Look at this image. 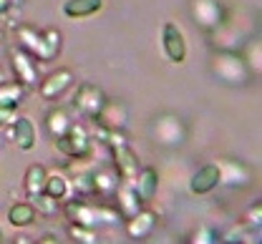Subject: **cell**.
<instances>
[{
  "label": "cell",
  "mask_w": 262,
  "mask_h": 244,
  "mask_svg": "<svg viewBox=\"0 0 262 244\" xmlns=\"http://www.w3.org/2000/svg\"><path fill=\"white\" fill-rule=\"evenodd\" d=\"M31 204L35 214H43V216H53L56 211H58V199H53L51 194H46V191H38V194H31Z\"/></svg>",
  "instance_id": "cell-25"
},
{
  "label": "cell",
  "mask_w": 262,
  "mask_h": 244,
  "mask_svg": "<svg viewBox=\"0 0 262 244\" xmlns=\"http://www.w3.org/2000/svg\"><path fill=\"white\" fill-rule=\"evenodd\" d=\"M225 242H247V244H257L260 242V227H237V229H232L227 234V239Z\"/></svg>",
  "instance_id": "cell-28"
},
{
  "label": "cell",
  "mask_w": 262,
  "mask_h": 244,
  "mask_svg": "<svg viewBox=\"0 0 262 244\" xmlns=\"http://www.w3.org/2000/svg\"><path fill=\"white\" fill-rule=\"evenodd\" d=\"M73 191L78 194V197H94L96 194V181H94V172H89V174H76L73 176Z\"/></svg>",
  "instance_id": "cell-29"
},
{
  "label": "cell",
  "mask_w": 262,
  "mask_h": 244,
  "mask_svg": "<svg viewBox=\"0 0 262 244\" xmlns=\"http://www.w3.org/2000/svg\"><path fill=\"white\" fill-rule=\"evenodd\" d=\"M43 191L51 194L53 199H63L66 194L71 191V184H68V179L61 176V174H48L46 176V186H43Z\"/></svg>",
  "instance_id": "cell-26"
},
{
  "label": "cell",
  "mask_w": 262,
  "mask_h": 244,
  "mask_svg": "<svg viewBox=\"0 0 262 244\" xmlns=\"http://www.w3.org/2000/svg\"><path fill=\"white\" fill-rule=\"evenodd\" d=\"M38 242H43V244H51V242H58V239H56V234H43V237H40Z\"/></svg>",
  "instance_id": "cell-34"
},
{
  "label": "cell",
  "mask_w": 262,
  "mask_h": 244,
  "mask_svg": "<svg viewBox=\"0 0 262 244\" xmlns=\"http://www.w3.org/2000/svg\"><path fill=\"white\" fill-rule=\"evenodd\" d=\"M94 121H96L98 126H103V129H111V131H126L129 108L121 104V101H108V99H106Z\"/></svg>",
  "instance_id": "cell-8"
},
{
  "label": "cell",
  "mask_w": 262,
  "mask_h": 244,
  "mask_svg": "<svg viewBox=\"0 0 262 244\" xmlns=\"http://www.w3.org/2000/svg\"><path fill=\"white\" fill-rule=\"evenodd\" d=\"M61 48H63V33L58 28H46V31H40V48H38L35 61L48 63V61L58 58Z\"/></svg>",
  "instance_id": "cell-15"
},
{
  "label": "cell",
  "mask_w": 262,
  "mask_h": 244,
  "mask_svg": "<svg viewBox=\"0 0 262 244\" xmlns=\"http://www.w3.org/2000/svg\"><path fill=\"white\" fill-rule=\"evenodd\" d=\"M10 66L15 81H20L23 86H33L38 81V68H35V58L26 48H10Z\"/></svg>",
  "instance_id": "cell-9"
},
{
  "label": "cell",
  "mask_w": 262,
  "mask_h": 244,
  "mask_svg": "<svg viewBox=\"0 0 262 244\" xmlns=\"http://www.w3.org/2000/svg\"><path fill=\"white\" fill-rule=\"evenodd\" d=\"M162 45H164V53L171 63H184L187 61V40H184V33L177 23H164L162 28Z\"/></svg>",
  "instance_id": "cell-7"
},
{
  "label": "cell",
  "mask_w": 262,
  "mask_h": 244,
  "mask_svg": "<svg viewBox=\"0 0 262 244\" xmlns=\"http://www.w3.org/2000/svg\"><path fill=\"white\" fill-rule=\"evenodd\" d=\"M73 78H76V76H73L71 68H58V70H53V73H48V76L40 81V86H38L40 99H43V101H58L66 91L73 86Z\"/></svg>",
  "instance_id": "cell-6"
},
{
  "label": "cell",
  "mask_w": 262,
  "mask_h": 244,
  "mask_svg": "<svg viewBox=\"0 0 262 244\" xmlns=\"http://www.w3.org/2000/svg\"><path fill=\"white\" fill-rule=\"evenodd\" d=\"M157 214L151 209H141L136 211L134 216H129L126 219V234H129L131 239H146L154 229H157Z\"/></svg>",
  "instance_id": "cell-14"
},
{
  "label": "cell",
  "mask_w": 262,
  "mask_h": 244,
  "mask_svg": "<svg viewBox=\"0 0 262 244\" xmlns=\"http://www.w3.org/2000/svg\"><path fill=\"white\" fill-rule=\"evenodd\" d=\"M26 96V86L20 81H0V106L3 108H18Z\"/></svg>",
  "instance_id": "cell-18"
},
{
  "label": "cell",
  "mask_w": 262,
  "mask_h": 244,
  "mask_svg": "<svg viewBox=\"0 0 262 244\" xmlns=\"http://www.w3.org/2000/svg\"><path fill=\"white\" fill-rule=\"evenodd\" d=\"M8 222H10L13 227H18V229H26V227H31L33 222H35V209H33L28 202L13 204V207L8 209Z\"/></svg>",
  "instance_id": "cell-23"
},
{
  "label": "cell",
  "mask_w": 262,
  "mask_h": 244,
  "mask_svg": "<svg viewBox=\"0 0 262 244\" xmlns=\"http://www.w3.org/2000/svg\"><path fill=\"white\" fill-rule=\"evenodd\" d=\"M0 242H3V229H0Z\"/></svg>",
  "instance_id": "cell-36"
},
{
  "label": "cell",
  "mask_w": 262,
  "mask_h": 244,
  "mask_svg": "<svg viewBox=\"0 0 262 244\" xmlns=\"http://www.w3.org/2000/svg\"><path fill=\"white\" fill-rule=\"evenodd\" d=\"M10 8H13V5H10V0H0V15H5Z\"/></svg>",
  "instance_id": "cell-33"
},
{
  "label": "cell",
  "mask_w": 262,
  "mask_h": 244,
  "mask_svg": "<svg viewBox=\"0 0 262 244\" xmlns=\"http://www.w3.org/2000/svg\"><path fill=\"white\" fill-rule=\"evenodd\" d=\"M15 38H18V45L26 48L33 58L38 56V48H40V31H35L33 26H20L15 31Z\"/></svg>",
  "instance_id": "cell-24"
},
{
  "label": "cell",
  "mask_w": 262,
  "mask_h": 244,
  "mask_svg": "<svg viewBox=\"0 0 262 244\" xmlns=\"http://www.w3.org/2000/svg\"><path fill=\"white\" fill-rule=\"evenodd\" d=\"M10 139L15 141V146L20 151H33L35 149V126L33 121H28L26 116H18L13 121V129H10Z\"/></svg>",
  "instance_id": "cell-16"
},
{
  "label": "cell",
  "mask_w": 262,
  "mask_h": 244,
  "mask_svg": "<svg viewBox=\"0 0 262 244\" xmlns=\"http://www.w3.org/2000/svg\"><path fill=\"white\" fill-rule=\"evenodd\" d=\"M245 224H247V227H260L262 224V204L260 202H255L250 209L245 211Z\"/></svg>",
  "instance_id": "cell-31"
},
{
  "label": "cell",
  "mask_w": 262,
  "mask_h": 244,
  "mask_svg": "<svg viewBox=\"0 0 262 244\" xmlns=\"http://www.w3.org/2000/svg\"><path fill=\"white\" fill-rule=\"evenodd\" d=\"M56 149L68 156V159H89L94 154V139H91V131L83 126V124H71L68 131L63 136L56 139Z\"/></svg>",
  "instance_id": "cell-2"
},
{
  "label": "cell",
  "mask_w": 262,
  "mask_h": 244,
  "mask_svg": "<svg viewBox=\"0 0 262 244\" xmlns=\"http://www.w3.org/2000/svg\"><path fill=\"white\" fill-rule=\"evenodd\" d=\"M106 101L103 91L94 86V83H81L73 93V108L83 116V118H96V113L101 111V106Z\"/></svg>",
  "instance_id": "cell-5"
},
{
  "label": "cell",
  "mask_w": 262,
  "mask_h": 244,
  "mask_svg": "<svg viewBox=\"0 0 262 244\" xmlns=\"http://www.w3.org/2000/svg\"><path fill=\"white\" fill-rule=\"evenodd\" d=\"M68 237H71L73 242H78V244H96L98 242V234H96L94 227L76 224V222H71V227H68Z\"/></svg>",
  "instance_id": "cell-27"
},
{
  "label": "cell",
  "mask_w": 262,
  "mask_h": 244,
  "mask_svg": "<svg viewBox=\"0 0 262 244\" xmlns=\"http://www.w3.org/2000/svg\"><path fill=\"white\" fill-rule=\"evenodd\" d=\"M20 3H23V0H10V5H20Z\"/></svg>",
  "instance_id": "cell-35"
},
{
  "label": "cell",
  "mask_w": 262,
  "mask_h": 244,
  "mask_svg": "<svg viewBox=\"0 0 262 244\" xmlns=\"http://www.w3.org/2000/svg\"><path fill=\"white\" fill-rule=\"evenodd\" d=\"M63 214L68 216V222L86 224V227H96L98 222H103V224H114V222H121V219H124L116 207H106V204H96V207H94V204L81 202V199H71V202H66Z\"/></svg>",
  "instance_id": "cell-1"
},
{
  "label": "cell",
  "mask_w": 262,
  "mask_h": 244,
  "mask_svg": "<svg viewBox=\"0 0 262 244\" xmlns=\"http://www.w3.org/2000/svg\"><path fill=\"white\" fill-rule=\"evenodd\" d=\"M94 181H96L98 197H111L116 191V186L121 184V176L116 174V169H98L94 172Z\"/></svg>",
  "instance_id": "cell-21"
},
{
  "label": "cell",
  "mask_w": 262,
  "mask_h": 244,
  "mask_svg": "<svg viewBox=\"0 0 262 244\" xmlns=\"http://www.w3.org/2000/svg\"><path fill=\"white\" fill-rule=\"evenodd\" d=\"M151 134H154V139L159 141L162 146H177V143H182L184 136H187V126L182 124L179 116H174V113H162V116L154 118Z\"/></svg>",
  "instance_id": "cell-4"
},
{
  "label": "cell",
  "mask_w": 262,
  "mask_h": 244,
  "mask_svg": "<svg viewBox=\"0 0 262 244\" xmlns=\"http://www.w3.org/2000/svg\"><path fill=\"white\" fill-rule=\"evenodd\" d=\"M192 15L204 31H214L222 26V8L217 0H192Z\"/></svg>",
  "instance_id": "cell-10"
},
{
  "label": "cell",
  "mask_w": 262,
  "mask_h": 244,
  "mask_svg": "<svg viewBox=\"0 0 262 244\" xmlns=\"http://www.w3.org/2000/svg\"><path fill=\"white\" fill-rule=\"evenodd\" d=\"M71 124H73V118H71V111H68V108H53V111L46 116V129H48V134H51L53 139L63 136Z\"/></svg>",
  "instance_id": "cell-20"
},
{
  "label": "cell",
  "mask_w": 262,
  "mask_h": 244,
  "mask_svg": "<svg viewBox=\"0 0 262 244\" xmlns=\"http://www.w3.org/2000/svg\"><path fill=\"white\" fill-rule=\"evenodd\" d=\"M111 197L116 199V209H119V214H121L124 219L134 216L136 211L144 207V202L139 199V194H136V189H134V181H121Z\"/></svg>",
  "instance_id": "cell-12"
},
{
  "label": "cell",
  "mask_w": 262,
  "mask_h": 244,
  "mask_svg": "<svg viewBox=\"0 0 262 244\" xmlns=\"http://www.w3.org/2000/svg\"><path fill=\"white\" fill-rule=\"evenodd\" d=\"M220 181H225L227 186H245L250 184V172L239 161H225L220 164Z\"/></svg>",
  "instance_id": "cell-17"
},
{
  "label": "cell",
  "mask_w": 262,
  "mask_h": 244,
  "mask_svg": "<svg viewBox=\"0 0 262 244\" xmlns=\"http://www.w3.org/2000/svg\"><path fill=\"white\" fill-rule=\"evenodd\" d=\"M194 244H214V242H222L220 239V234H217V229H212V227H199L194 232Z\"/></svg>",
  "instance_id": "cell-30"
},
{
  "label": "cell",
  "mask_w": 262,
  "mask_h": 244,
  "mask_svg": "<svg viewBox=\"0 0 262 244\" xmlns=\"http://www.w3.org/2000/svg\"><path fill=\"white\" fill-rule=\"evenodd\" d=\"M220 164H204L199 166L194 174H192V181H189V191L194 197H204L209 191H214L220 186Z\"/></svg>",
  "instance_id": "cell-11"
},
{
  "label": "cell",
  "mask_w": 262,
  "mask_h": 244,
  "mask_svg": "<svg viewBox=\"0 0 262 244\" xmlns=\"http://www.w3.org/2000/svg\"><path fill=\"white\" fill-rule=\"evenodd\" d=\"M46 176H48V169H46L43 164H31V166L26 169L23 186H26V194H28V197H31V194H38V191H43V186H46Z\"/></svg>",
  "instance_id": "cell-22"
},
{
  "label": "cell",
  "mask_w": 262,
  "mask_h": 244,
  "mask_svg": "<svg viewBox=\"0 0 262 244\" xmlns=\"http://www.w3.org/2000/svg\"><path fill=\"white\" fill-rule=\"evenodd\" d=\"M15 118H18V116H15V108H3V106H0V129L13 126Z\"/></svg>",
  "instance_id": "cell-32"
},
{
  "label": "cell",
  "mask_w": 262,
  "mask_h": 244,
  "mask_svg": "<svg viewBox=\"0 0 262 244\" xmlns=\"http://www.w3.org/2000/svg\"><path fill=\"white\" fill-rule=\"evenodd\" d=\"M212 73H214L220 81H225V83H245L247 76H250V68H247V63H245L237 53L220 51V53H214V58H212Z\"/></svg>",
  "instance_id": "cell-3"
},
{
  "label": "cell",
  "mask_w": 262,
  "mask_h": 244,
  "mask_svg": "<svg viewBox=\"0 0 262 244\" xmlns=\"http://www.w3.org/2000/svg\"><path fill=\"white\" fill-rule=\"evenodd\" d=\"M134 189H136V194L144 204L154 202L157 194H159V172L154 166H141L136 179H134Z\"/></svg>",
  "instance_id": "cell-13"
},
{
  "label": "cell",
  "mask_w": 262,
  "mask_h": 244,
  "mask_svg": "<svg viewBox=\"0 0 262 244\" xmlns=\"http://www.w3.org/2000/svg\"><path fill=\"white\" fill-rule=\"evenodd\" d=\"M103 8V0H66L63 15L66 18H89Z\"/></svg>",
  "instance_id": "cell-19"
}]
</instances>
